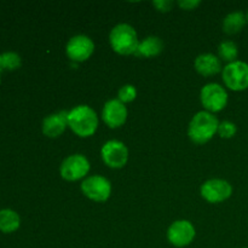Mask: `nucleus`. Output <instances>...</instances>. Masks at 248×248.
Returning a JSON list of instances; mask_svg holds the SVG:
<instances>
[{
    "mask_svg": "<svg viewBox=\"0 0 248 248\" xmlns=\"http://www.w3.org/2000/svg\"><path fill=\"white\" fill-rule=\"evenodd\" d=\"M195 69L203 77H211L216 75L222 70L220 60L216 57L212 53H203L196 57L195 60Z\"/></svg>",
    "mask_w": 248,
    "mask_h": 248,
    "instance_id": "obj_14",
    "label": "nucleus"
},
{
    "mask_svg": "<svg viewBox=\"0 0 248 248\" xmlns=\"http://www.w3.org/2000/svg\"><path fill=\"white\" fill-rule=\"evenodd\" d=\"M102 118L109 127H120L127 119V109H126L125 104L119 99H110L104 104Z\"/></svg>",
    "mask_w": 248,
    "mask_h": 248,
    "instance_id": "obj_12",
    "label": "nucleus"
},
{
    "mask_svg": "<svg viewBox=\"0 0 248 248\" xmlns=\"http://www.w3.org/2000/svg\"><path fill=\"white\" fill-rule=\"evenodd\" d=\"M217 132L222 138H232L236 133V125L232 121H222L218 126Z\"/></svg>",
    "mask_w": 248,
    "mask_h": 248,
    "instance_id": "obj_21",
    "label": "nucleus"
},
{
    "mask_svg": "<svg viewBox=\"0 0 248 248\" xmlns=\"http://www.w3.org/2000/svg\"><path fill=\"white\" fill-rule=\"evenodd\" d=\"M247 22V17L242 12L236 11L228 15L223 21V29L227 34H236L245 27Z\"/></svg>",
    "mask_w": 248,
    "mask_h": 248,
    "instance_id": "obj_16",
    "label": "nucleus"
},
{
    "mask_svg": "<svg viewBox=\"0 0 248 248\" xmlns=\"http://www.w3.org/2000/svg\"><path fill=\"white\" fill-rule=\"evenodd\" d=\"M61 176L68 182L81 179L89 173L90 162L85 156L80 154L70 155L61 165Z\"/></svg>",
    "mask_w": 248,
    "mask_h": 248,
    "instance_id": "obj_5",
    "label": "nucleus"
},
{
    "mask_svg": "<svg viewBox=\"0 0 248 248\" xmlns=\"http://www.w3.org/2000/svg\"><path fill=\"white\" fill-rule=\"evenodd\" d=\"M218 119L210 111H199L189 124V137L196 144H205L218 131Z\"/></svg>",
    "mask_w": 248,
    "mask_h": 248,
    "instance_id": "obj_2",
    "label": "nucleus"
},
{
    "mask_svg": "<svg viewBox=\"0 0 248 248\" xmlns=\"http://www.w3.org/2000/svg\"><path fill=\"white\" fill-rule=\"evenodd\" d=\"M201 102L208 111H220L228 103V93L219 84H208L201 90Z\"/></svg>",
    "mask_w": 248,
    "mask_h": 248,
    "instance_id": "obj_7",
    "label": "nucleus"
},
{
    "mask_svg": "<svg viewBox=\"0 0 248 248\" xmlns=\"http://www.w3.org/2000/svg\"><path fill=\"white\" fill-rule=\"evenodd\" d=\"M195 237V228L188 220H177L167 232V239L173 246L186 247Z\"/></svg>",
    "mask_w": 248,
    "mask_h": 248,
    "instance_id": "obj_11",
    "label": "nucleus"
},
{
    "mask_svg": "<svg viewBox=\"0 0 248 248\" xmlns=\"http://www.w3.org/2000/svg\"><path fill=\"white\" fill-rule=\"evenodd\" d=\"M245 248H248V247H245Z\"/></svg>",
    "mask_w": 248,
    "mask_h": 248,
    "instance_id": "obj_25",
    "label": "nucleus"
},
{
    "mask_svg": "<svg viewBox=\"0 0 248 248\" xmlns=\"http://www.w3.org/2000/svg\"><path fill=\"white\" fill-rule=\"evenodd\" d=\"M162 48H164V44L157 36H148L142 43H140L136 53L144 57H154L161 53Z\"/></svg>",
    "mask_w": 248,
    "mask_h": 248,
    "instance_id": "obj_15",
    "label": "nucleus"
},
{
    "mask_svg": "<svg viewBox=\"0 0 248 248\" xmlns=\"http://www.w3.org/2000/svg\"><path fill=\"white\" fill-rule=\"evenodd\" d=\"M119 101L123 103H130V102L135 101L136 96H137V90L132 85H125L119 90Z\"/></svg>",
    "mask_w": 248,
    "mask_h": 248,
    "instance_id": "obj_20",
    "label": "nucleus"
},
{
    "mask_svg": "<svg viewBox=\"0 0 248 248\" xmlns=\"http://www.w3.org/2000/svg\"><path fill=\"white\" fill-rule=\"evenodd\" d=\"M68 125V113L60 111V113L51 114L46 116L43 121V132L47 137L56 138L64 132Z\"/></svg>",
    "mask_w": 248,
    "mask_h": 248,
    "instance_id": "obj_13",
    "label": "nucleus"
},
{
    "mask_svg": "<svg viewBox=\"0 0 248 248\" xmlns=\"http://www.w3.org/2000/svg\"><path fill=\"white\" fill-rule=\"evenodd\" d=\"M67 56L74 62H84L89 60L94 51V44L89 36L75 35L68 41Z\"/></svg>",
    "mask_w": 248,
    "mask_h": 248,
    "instance_id": "obj_10",
    "label": "nucleus"
},
{
    "mask_svg": "<svg viewBox=\"0 0 248 248\" xmlns=\"http://www.w3.org/2000/svg\"><path fill=\"white\" fill-rule=\"evenodd\" d=\"M82 193L90 200L97 202H104L109 199L111 193L110 182L102 176H92L85 179L81 183Z\"/></svg>",
    "mask_w": 248,
    "mask_h": 248,
    "instance_id": "obj_6",
    "label": "nucleus"
},
{
    "mask_svg": "<svg viewBox=\"0 0 248 248\" xmlns=\"http://www.w3.org/2000/svg\"><path fill=\"white\" fill-rule=\"evenodd\" d=\"M153 5H154L159 11L167 12L172 9V6H173V1H171V0H164V1H162V0H160V1H154Z\"/></svg>",
    "mask_w": 248,
    "mask_h": 248,
    "instance_id": "obj_22",
    "label": "nucleus"
},
{
    "mask_svg": "<svg viewBox=\"0 0 248 248\" xmlns=\"http://www.w3.org/2000/svg\"><path fill=\"white\" fill-rule=\"evenodd\" d=\"M178 5L184 10H194L200 5L199 0H186V1H178Z\"/></svg>",
    "mask_w": 248,
    "mask_h": 248,
    "instance_id": "obj_23",
    "label": "nucleus"
},
{
    "mask_svg": "<svg viewBox=\"0 0 248 248\" xmlns=\"http://www.w3.org/2000/svg\"><path fill=\"white\" fill-rule=\"evenodd\" d=\"M68 126L80 137H90L98 126L96 111L89 106H78L68 111Z\"/></svg>",
    "mask_w": 248,
    "mask_h": 248,
    "instance_id": "obj_1",
    "label": "nucleus"
},
{
    "mask_svg": "<svg viewBox=\"0 0 248 248\" xmlns=\"http://www.w3.org/2000/svg\"><path fill=\"white\" fill-rule=\"evenodd\" d=\"M223 80L227 87L232 91H244L248 89V64L242 61L229 63L223 69Z\"/></svg>",
    "mask_w": 248,
    "mask_h": 248,
    "instance_id": "obj_4",
    "label": "nucleus"
},
{
    "mask_svg": "<svg viewBox=\"0 0 248 248\" xmlns=\"http://www.w3.org/2000/svg\"><path fill=\"white\" fill-rule=\"evenodd\" d=\"M19 216L12 210H1L0 211V232L5 234L16 232L19 228Z\"/></svg>",
    "mask_w": 248,
    "mask_h": 248,
    "instance_id": "obj_17",
    "label": "nucleus"
},
{
    "mask_svg": "<svg viewBox=\"0 0 248 248\" xmlns=\"http://www.w3.org/2000/svg\"><path fill=\"white\" fill-rule=\"evenodd\" d=\"M21 64V57L17 53L5 52L0 55V70H16Z\"/></svg>",
    "mask_w": 248,
    "mask_h": 248,
    "instance_id": "obj_19",
    "label": "nucleus"
},
{
    "mask_svg": "<svg viewBox=\"0 0 248 248\" xmlns=\"http://www.w3.org/2000/svg\"><path fill=\"white\" fill-rule=\"evenodd\" d=\"M109 41L113 50L119 55L136 53L140 45L135 28L126 23H120L111 29Z\"/></svg>",
    "mask_w": 248,
    "mask_h": 248,
    "instance_id": "obj_3",
    "label": "nucleus"
},
{
    "mask_svg": "<svg viewBox=\"0 0 248 248\" xmlns=\"http://www.w3.org/2000/svg\"><path fill=\"white\" fill-rule=\"evenodd\" d=\"M102 159L111 169H121L128 159V150L123 142L109 140L102 148Z\"/></svg>",
    "mask_w": 248,
    "mask_h": 248,
    "instance_id": "obj_8",
    "label": "nucleus"
},
{
    "mask_svg": "<svg viewBox=\"0 0 248 248\" xmlns=\"http://www.w3.org/2000/svg\"><path fill=\"white\" fill-rule=\"evenodd\" d=\"M232 194V186L224 179H210L201 186V195L208 202L217 203L229 199Z\"/></svg>",
    "mask_w": 248,
    "mask_h": 248,
    "instance_id": "obj_9",
    "label": "nucleus"
},
{
    "mask_svg": "<svg viewBox=\"0 0 248 248\" xmlns=\"http://www.w3.org/2000/svg\"><path fill=\"white\" fill-rule=\"evenodd\" d=\"M246 17H247V23H248V14H247V16H246Z\"/></svg>",
    "mask_w": 248,
    "mask_h": 248,
    "instance_id": "obj_24",
    "label": "nucleus"
},
{
    "mask_svg": "<svg viewBox=\"0 0 248 248\" xmlns=\"http://www.w3.org/2000/svg\"><path fill=\"white\" fill-rule=\"evenodd\" d=\"M218 53H219L222 61L232 63L236 61L237 56H239V50L234 41H223L218 47Z\"/></svg>",
    "mask_w": 248,
    "mask_h": 248,
    "instance_id": "obj_18",
    "label": "nucleus"
}]
</instances>
